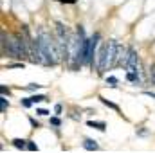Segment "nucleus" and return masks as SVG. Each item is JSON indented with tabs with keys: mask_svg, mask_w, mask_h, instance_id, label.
Listing matches in <instances>:
<instances>
[{
	"mask_svg": "<svg viewBox=\"0 0 155 153\" xmlns=\"http://www.w3.org/2000/svg\"><path fill=\"white\" fill-rule=\"evenodd\" d=\"M38 43H40V47H41V50H43V54H45V58H47V61H49V65H54L58 61V56H60V52L56 50V43L58 41L54 43L52 36L47 31H40Z\"/></svg>",
	"mask_w": 155,
	"mask_h": 153,
	"instance_id": "nucleus-2",
	"label": "nucleus"
},
{
	"mask_svg": "<svg viewBox=\"0 0 155 153\" xmlns=\"http://www.w3.org/2000/svg\"><path fill=\"white\" fill-rule=\"evenodd\" d=\"M88 126L97 128V130H101V132H105V128H107V124H105V122H94V121H88Z\"/></svg>",
	"mask_w": 155,
	"mask_h": 153,
	"instance_id": "nucleus-5",
	"label": "nucleus"
},
{
	"mask_svg": "<svg viewBox=\"0 0 155 153\" xmlns=\"http://www.w3.org/2000/svg\"><path fill=\"white\" fill-rule=\"evenodd\" d=\"M54 112H56V114H60V112H61V106H60V105H56V106H54Z\"/></svg>",
	"mask_w": 155,
	"mask_h": 153,
	"instance_id": "nucleus-14",
	"label": "nucleus"
},
{
	"mask_svg": "<svg viewBox=\"0 0 155 153\" xmlns=\"http://www.w3.org/2000/svg\"><path fill=\"white\" fill-rule=\"evenodd\" d=\"M36 114H40V115H49V112H47V110H43V108H38V110H36Z\"/></svg>",
	"mask_w": 155,
	"mask_h": 153,
	"instance_id": "nucleus-13",
	"label": "nucleus"
},
{
	"mask_svg": "<svg viewBox=\"0 0 155 153\" xmlns=\"http://www.w3.org/2000/svg\"><path fill=\"white\" fill-rule=\"evenodd\" d=\"M13 146H15V148H18V150H27V146H29V141L15 139V141H13Z\"/></svg>",
	"mask_w": 155,
	"mask_h": 153,
	"instance_id": "nucleus-4",
	"label": "nucleus"
},
{
	"mask_svg": "<svg viewBox=\"0 0 155 153\" xmlns=\"http://www.w3.org/2000/svg\"><path fill=\"white\" fill-rule=\"evenodd\" d=\"M150 77H152V81H153V85H155V65L150 69Z\"/></svg>",
	"mask_w": 155,
	"mask_h": 153,
	"instance_id": "nucleus-10",
	"label": "nucleus"
},
{
	"mask_svg": "<svg viewBox=\"0 0 155 153\" xmlns=\"http://www.w3.org/2000/svg\"><path fill=\"white\" fill-rule=\"evenodd\" d=\"M0 101H2V112H5V108L9 106V103H7V99H5V97H2Z\"/></svg>",
	"mask_w": 155,
	"mask_h": 153,
	"instance_id": "nucleus-8",
	"label": "nucleus"
},
{
	"mask_svg": "<svg viewBox=\"0 0 155 153\" xmlns=\"http://www.w3.org/2000/svg\"><path fill=\"white\" fill-rule=\"evenodd\" d=\"M107 83H110L112 86H116V85H117V79H116V77H107Z\"/></svg>",
	"mask_w": 155,
	"mask_h": 153,
	"instance_id": "nucleus-9",
	"label": "nucleus"
},
{
	"mask_svg": "<svg viewBox=\"0 0 155 153\" xmlns=\"http://www.w3.org/2000/svg\"><path fill=\"white\" fill-rule=\"evenodd\" d=\"M146 96H150V97H155V94H153V92H146Z\"/></svg>",
	"mask_w": 155,
	"mask_h": 153,
	"instance_id": "nucleus-15",
	"label": "nucleus"
},
{
	"mask_svg": "<svg viewBox=\"0 0 155 153\" xmlns=\"http://www.w3.org/2000/svg\"><path fill=\"white\" fill-rule=\"evenodd\" d=\"M117 47H119V43L114 41V40H110V41H107V43L99 49V52H97V56H96V67H97L99 72H105L107 69H110L112 65H116Z\"/></svg>",
	"mask_w": 155,
	"mask_h": 153,
	"instance_id": "nucleus-1",
	"label": "nucleus"
},
{
	"mask_svg": "<svg viewBox=\"0 0 155 153\" xmlns=\"http://www.w3.org/2000/svg\"><path fill=\"white\" fill-rule=\"evenodd\" d=\"M83 148L88 150V151H94V150H99V144L96 141H92V139H85L83 141Z\"/></svg>",
	"mask_w": 155,
	"mask_h": 153,
	"instance_id": "nucleus-3",
	"label": "nucleus"
},
{
	"mask_svg": "<svg viewBox=\"0 0 155 153\" xmlns=\"http://www.w3.org/2000/svg\"><path fill=\"white\" fill-rule=\"evenodd\" d=\"M22 105H24V106H31V105H33L31 97H29V99H24V101H22Z\"/></svg>",
	"mask_w": 155,
	"mask_h": 153,
	"instance_id": "nucleus-11",
	"label": "nucleus"
},
{
	"mask_svg": "<svg viewBox=\"0 0 155 153\" xmlns=\"http://www.w3.org/2000/svg\"><path fill=\"white\" fill-rule=\"evenodd\" d=\"M31 101H33V103H41V101H47V97H45V96H33Z\"/></svg>",
	"mask_w": 155,
	"mask_h": 153,
	"instance_id": "nucleus-6",
	"label": "nucleus"
},
{
	"mask_svg": "<svg viewBox=\"0 0 155 153\" xmlns=\"http://www.w3.org/2000/svg\"><path fill=\"white\" fill-rule=\"evenodd\" d=\"M51 124H54V126H60V119H58V117H52V119H51Z\"/></svg>",
	"mask_w": 155,
	"mask_h": 153,
	"instance_id": "nucleus-12",
	"label": "nucleus"
},
{
	"mask_svg": "<svg viewBox=\"0 0 155 153\" xmlns=\"http://www.w3.org/2000/svg\"><path fill=\"white\" fill-rule=\"evenodd\" d=\"M99 99H101V103H103V105H107V106H110V108H114V110H117V106H116V105L108 103V101H107V99H103V97H99Z\"/></svg>",
	"mask_w": 155,
	"mask_h": 153,
	"instance_id": "nucleus-7",
	"label": "nucleus"
}]
</instances>
